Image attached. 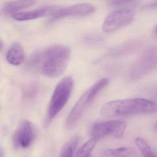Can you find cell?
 Wrapping results in <instances>:
<instances>
[{
	"instance_id": "9c48e42d",
	"label": "cell",
	"mask_w": 157,
	"mask_h": 157,
	"mask_svg": "<svg viewBox=\"0 0 157 157\" xmlns=\"http://www.w3.org/2000/svg\"><path fill=\"white\" fill-rule=\"evenodd\" d=\"M34 137L33 124L28 120H24L20 124L13 136V144L16 148L28 147L32 144Z\"/></svg>"
},
{
	"instance_id": "30bf717a",
	"label": "cell",
	"mask_w": 157,
	"mask_h": 157,
	"mask_svg": "<svg viewBox=\"0 0 157 157\" xmlns=\"http://www.w3.org/2000/svg\"><path fill=\"white\" fill-rule=\"evenodd\" d=\"M58 8V6L55 5H46L30 11L18 12L13 14V17L17 21H23L35 20L48 15L51 17Z\"/></svg>"
},
{
	"instance_id": "9a60e30c",
	"label": "cell",
	"mask_w": 157,
	"mask_h": 157,
	"mask_svg": "<svg viewBox=\"0 0 157 157\" xmlns=\"http://www.w3.org/2000/svg\"><path fill=\"white\" fill-rule=\"evenodd\" d=\"M97 140L92 138L86 141L78 150L76 157H90L92 151L96 146Z\"/></svg>"
},
{
	"instance_id": "7c38bea8",
	"label": "cell",
	"mask_w": 157,
	"mask_h": 157,
	"mask_svg": "<svg viewBox=\"0 0 157 157\" xmlns=\"http://www.w3.org/2000/svg\"><path fill=\"white\" fill-rule=\"evenodd\" d=\"M35 2L34 1L7 2L2 5V12L5 14H14L17 13V12L34 5Z\"/></svg>"
},
{
	"instance_id": "44dd1931",
	"label": "cell",
	"mask_w": 157,
	"mask_h": 157,
	"mask_svg": "<svg viewBox=\"0 0 157 157\" xmlns=\"http://www.w3.org/2000/svg\"><path fill=\"white\" fill-rule=\"evenodd\" d=\"M155 32L156 33H157V25H156V27L155 28Z\"/></svg>"
},
{
	"instance_id": "d6986e66",
	"label": "cell",
	"mask_w": 157,
	"mask_h": 157,
	"mask_svg": "<svg viewBox=\"0 0 157 157\" xmlns=\"http://www.w3.org/2000/svg\"><path fill=\"white\" fill-rule=\"evenodd\" d=\"M0 156H1V157H4V154H3V152L2 150L1 151V155H0Z\"/></svg>"
},
{
	"instance_id": "52a82bcc",
	"label": "cell",
	"mask_w": 157,
	"mask_h": 157,
	"mask_svg": "<svg viewBox=\"0 0 157 157\" xmlns=\"http://www.w3.org/2000/svg\"><path fill=\"white\" fill-rule=\"evenodd\" d=\"M135 17V12L132 8L120 9L111 13L105 20L102 30L110 33L124 27L132 23Z\"/></svg>"
},
{
	"instance_id": "8992f818",
	"label": "cell",
	"mask_w": 157,
	"mask_h": 157,
	"mask_svg": "<svg viewBox=\"0 0 157 157\" xmlns=\"http://www.w3.org/2000/svg\"><path fill=\"white\" fill-rule=\"evenodd\" d=\"M157 67V46L150 48L134 63L129 73L130 78L137 79Z\"/></svg>"
},
{
	"instance_id": "7402d4cb",
	"label": "cell",
	"mask_w": 157,
	"mask_h": 157,
	"mask_svg": "<svg viewBox=\"0 0 157 157\" xmlns=\"http://www.w3.org/2000/svg\"><path fill=\"white\" fill-rule=\"evenodd\" d=\"M150 157H157V156H156L155 154H153Z\"/></svg>"
},
{
	"instance_id": "6da1fadb",
	"label": "cell",
	"mask_w": 157,
	"mask_h": 157,
	"mask_svg": "<svg viewBox=\"0 0 157 157\" xmlns=\"http://www.w3.org/2000/svg\"><path fill=\"white\" fill-rule=\"evenodd\" d=\"M157 112V103L144 98H134L111 101L105 104L100 113L105 117L130 115Z\"/></svg>"
},
{
	"instance_id": "4fadbf2b",
	"label": "cell",
	"mask_w": 157,
	"mask_h": 157,
	"mask_svg": "<svg viewBox=\"0 0 157 157\" xmlns=\"http://www.w3.org/2000/svg\"><path fill=\"white\" fill-rule=\"evenodd\" d=\"M133 152V149L129 147L108 149L103 152L101 157H128Z\"/></svg>"
},
{
	"instance_id": "5bb4252c",
	"label": "cell",
	"mask_w": 157,
	"mask_h": 157,
	"mask_svg": "<svg viewBox=\"0 0 157 157\" xmlns=\"http://www.w3.org/2000/svg\"><path fill=\"white\" fill-rule=\"evenodd\" d=\"M79 141L78 137L74 136L65 144L61 150L60 157H74V153Z\"/></svg>"
},
{
	"instance_id": "5b68a950",
	"label": "cell",
	"mask_w": 157,
	"mask_h": 157,
	"mask_svg": "<svg viewBox=\"0 0 157 157\" xmlns=\"http://www.w3.org/2000/svg\"><path fill=\"white\" fill-rule=\"evenodd\" d=\"M127 125L126 122L123 120L98 122L95 123L92 127L90 134L92 138L97 140L110 135L120 139L124 136Z\"/></svg>"
},
{
	"instance_id": "8fae6325",
	"label": "cell",
	"mask_w": 157,
	"mask_h": 157,
	"mask_svg": "<svg viewBox=\"0 0 157 157\" xmlns=\"http://www.w3.org/2000/svg\"><path fill=\"white\" fill-rule=\"evenodd\" d=\"M25 57L24 49L21 44L19 42L13 43L8 49L6 54L7 62L13 66L21 65Z\"/></svg>"
},
{
	"instance_id": "7a4b0ae2",
	"label": "cell",
	"mask_w": 157,
	"mask_h": 157,
	"mask_svg": "<svg viewBox=\"0 0 157 157\" xmlns=\"http://www.w3.org/2000/svg\"><path fill=\"white\" fill-rule=\"evenodd\" d=\"M71 54L70 48L66 45L55 44L48 47L41 52L42 74L48 78L60 76L67 67Z\"/></svg>"
},
{
	"instance_id": "e0dca14e",
	"label": "cell",
	"mask_w": 157,
	"mask_h": 157,
	"mask_svg": "<svg viewBox=\"0 0 157 157\" xmlns=\"http://www.w3.org/2000/svg\"><path fill=\"white\" fill-rule=\"evenodd\" d=\"M133 2L130 1H111L109 2V4L111 6L121 7L130 4Z\"/></svg>"
},
{
	"instance_id": "3957f363",
	"label": "cell",
	"mask_w": 157,
	"mask_h": 157,
	"mask_svg": "<svg viewBox=\"0 0 157 157\" xmlns=\"http://www.w3.org/2000/svg\"><path fill=\"white\" fill-rule=\"evenodd\" d=\"M109 82V80L107 78L101 79L81 96L68 116L66 121V126L68 128H72L77 124L87 106Z\"/></svg>"
},
{
	"instance_id": "2e32d148",
	"label": "cell",
	"mask_w": 157,
	"mask_h": 157,
	"mask_svg": "<svg viewBox=\"0 0 157 157\" xmlns=\"http://www.w3.org/2000/svg\"><path fill=\"white\" fill-rule=\"evenodd\" d=\"M135 144L144 157H150L153 154L151 148L147 142L141 137L135 139Z\"/></svg>"
},
{
	"instance_id": "ffe728a7",
	"label": "cell",
	"mask_w": 157,
	"mask_h": 157,
	"mask_svg": "<svg viewBox=\"0 0 157 157\" xmlns=\"http://www.w3.org/2000/svg\"><path fill=\"white\" fill-rule=\"evenodd\" d=\"M154 128H155V130H156V131H157V121H156V123L155 124Z\"/></svg>"
},
{
	"instance_id": "277c9868",
	"label": "cell",
	"mask_w": 157,
	"mask_h": 157,
	"mask_svg": "<svg viewBox=\"0 0 157 157\" xmlns=\"http://www.w3.org/2000/svg\"><path fill=\"white\" fill-rule=\"evenodd\" d=\"M73 87V80L70 77H65L57 84L49 102L47 124L50 123L66 105L70 97Z\"/></svg>"
},
{
	"instance_id": "ba28073f",
	"label": "cell",
	"mask_w": 157,
	"mask_h": 157,
	"mask_svg": "<svg viewBox=\"0 0 157 157\" xmlns=\"http://www.w3.org/2000/svg\"><path fill=\"white\" fill-rule=\"evenodd\" d=\"M95 7L91 4L81 3L67 7H59L55 12L51 18L58 20L69 16H88L93 13Z\"/></svg>"
},
{
	"instance_id": "ac0fdd59",
	"label": "cell",
	"mask_w": 157,
	"mask_h": 157,
	"mask_svg": "<svg viewBox=\"0 0 157 157\" xmlns=\"http://www.w3.org/2000/svg\"><path fill=\"white\" fill-rule=\"evenodd\" d=\"M145 8L147 9H154L157 8V1L152 2L144 6Z\"/></svg>"
}]
</instances>
